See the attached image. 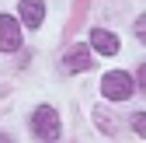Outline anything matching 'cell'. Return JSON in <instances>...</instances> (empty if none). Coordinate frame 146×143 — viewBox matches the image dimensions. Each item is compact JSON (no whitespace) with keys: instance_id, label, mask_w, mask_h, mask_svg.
<instances>
[{"instance_id":"1","label":"cell","mask_w":146,"mask_h":143,"mask_svg":"<svg viewBox=\"0 0 146 143\" xmlns=\"http://www.w3.org/2000/svg\"><path fill=\"white\" fill-rule=\"evenodd\" d=\"M132 91H136V80L125 74V70H111V74H104V80H101V94L108 101H125Z\"/></svg>"},{"instance_id":"2","label":"cell","mask_w":146,"mask_h":143,"mask_svg":"<svg viewBox=\"0 0 146 143\" xmlns=\"http://www.w3.org/2000/svg\"><path fill=\"white\" fill-rule=\"evenodd\" d=\"M31 129H35V136H38V140L56 143V140H59V115H56V108L38 105L35 115H31Z\"/></svg>"},{"instance_id":"3","label":"cell","mask_w":146,"mask_h":143,"mask_svg":"<svg viewBox=\"0 0 146 143\" xmlns=\"http://www.w3.org/2000/svg\"><path fill=\"white\" fill-rule=\"evenodd\" d=\"M21 49V21L11 14H0V52H17Z\"/></svg>"},{"instance_id":"4","label":"cell","mask_w":146,"mask_h":143,"mask_svg":"<svg viewBox=\"0 0 146 143\" xmlns=\"http://www.w3.org/2000/svg\"><path fill=\"white\" fill-rule=\"evenodd\" d=\"M63 70L66 74H84V70H90V49L87 45H73L63 56Z\"/></svg>"},{"instance_id":"5","label":"cell","mask_w":146,"mask_h":143,"mask_svg":"<svg viewBox=\"0 0 146 143\" xmlns=\"http://www.w3.org/2000/svg\"><path fill=\"white\" fill-rule=\"evenodd\" d=\"M90 49L101 52V56H115L118 52V35H111L108 28H94L90 31Z\"/></svg>"},{"instance_id":"6","label":"cell","mask_w":146,"mask_h":143,"mask_svg":"<svg viewBox=\"0 0 146 143\" xmlns=\"http://www.w3.org/2000/svg\"><path fill=\"white\" fill-rule=\"evenodd\" d=\"M42 17H45V4H42V0H21V25L38 28Z\"/></svg>"},{"instance_id":"7","label":"cell","mask_w":146,"mask_h":143,"mask_svg":"<svg viewBox=\"0 0 146 143\" xmlns=\"http://www.w3.org/2000/svg\"><path fill=\"white\" fill-rule=\"evenodd\" d=\"M132 129H136L139 136H146V112H136V115H132Z\"/></svg>"},{"instance_id":"8","label":"cell","mask_w":146,"mask_h":143,"mask_svg":"<svg viewBox=\"0 0 146 143\" xmlns=\"http://www.w3.org/2000/svg\"><path fill=\"white\" fill-rule=\"evenodd\" d=\"M136 39L146 45V14H139V21H136Z\"/></svg>"},{"instance_id":"9","label":"cell","mask_w":146,"mask_h":143,"mask_svg":"<svg viewBox=\"0 0 146 143\" xmlns=\"http://www.w3.org/2000/svg\"><path fill=\"white\" fill-rule=\"evenodd\" d=\"M136 80H139V87H143V91H146V63L139 66V74H136Z\"/></svg>"}]
</instances>
